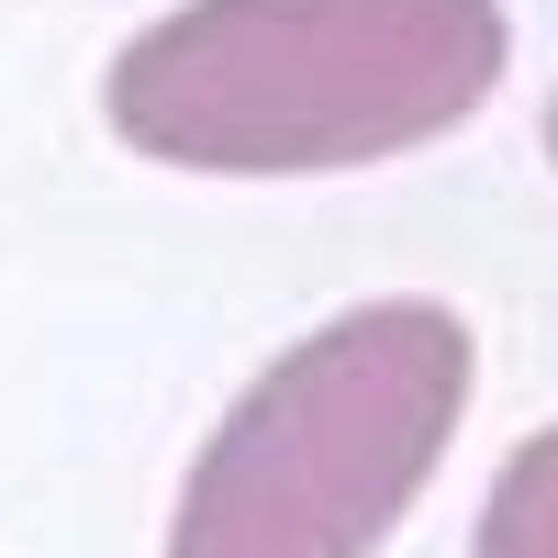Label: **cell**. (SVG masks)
Wrapping results in <instances>:
<instances>
[{"instance_id":"obj_1","label":"cell","mask_w":558,"mask_h":558,"mask_svg":"<svg viewBox=\"0 0 558 558\" xmlns=\"http://www.w3.org/2000/svg\"><path fill=\"white\" fill-rule=\"evenodd\" d=\"M502 68V0H179L101 68V123L191 179H347L458 134Z\"/></svg>"},{"instance_id":"obj_2","label":"cell","mask_w":558,"mask_h":558,"mask_svg":"<svg viewBox=\"0 0 558 558\" xmlns=\"http://www.w3.org/2000/svg\"><path fill=\"white\" fill-rule=\"evenodd\" d=\"M481 347L425 291L357 302L223 402L168 514V558H380L447 470Z\"/></svg>"},{"instance_id":"obj_3","label":"cell","mask_w":558,"mask_h":558,"mask_svg":"<svg viewBox=\"0 0 558 558\" xmlns=\"http://www.w3.org/2000/svg\"><path fill=\"white\" fill-rule=\"evenodd\" d=\"M470 558H558V425H536L514 458H502Z\"/></svg>"},{"instance_id":"obj_4","label":"cell","mask_w":558,"mask_h":558,"mask_svg":"<svg viewBox=\"0 0 558 558\" xmlns=\"http://www.w3.org/2000/svg\"><path fill=\"white\" fill-rule=\"evenodd\" d=\"M536 146H547V168H558V89H547V112H536Z\"/></svg>"}]
</instances>
